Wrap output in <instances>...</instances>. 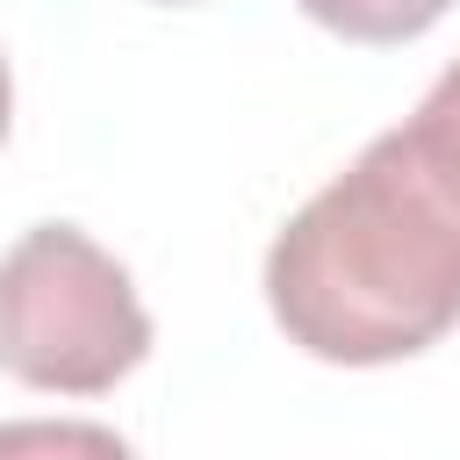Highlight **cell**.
Instances as JSON below:
<instances>
[{
	"instance_id": "obj_5",
	"label": "cell",
	"mask_w": 460,
	"mask_h": 460,
	"mask_svg": "<svg viewBox=\"0 0 460 460\" xmlns=\"http://www.w3.org/2000/svg\"><path fill=\"white\" fill-rule=\"evenodd\" d=\"M7 115H14V86H7V58H0V137H7Z\"/></svg>"
},
{
	"instance_id": "obj_3",
	"label": "cell",
	"mask_w": 460,
	"mask_h": 460,
	"mask_svg": "<svg viewBox=\"0 0 460 460\" xmlns=\"http://www.w3.org/2000/svg\"><path fill=\"white\" fill-rule=\"evenodd\" d=\"M309 22H323L345 43H410L424 36L453 0H295Z\"/></svg>"
},
{
	"instance_id": "obj_2",
	"label": "cell",
	"mask_w": 460,
	"mask_h": 460,
	"mask_svg": "<svg viewBox=\"0 0 460 460\" xmlns=\"http://www.w3.org/2000/svg\"><path fill=\"white\" fill-rule=\"evenodd\" d=\"M151 352V316L115 252L36 223L0 259V374L43 395H108Z\"/></svg>"
},
{
	"instance_id": "obj_6",
	"label": "cell",
	"mask_w": 460,
	"mask_h": 460,
	"mask_svg": "<svg viewBox=\"0 0 460 460\" xmlns=\"http://www.w3.org/2000/svg\"><path fill=\"white\" fill-rule=\"evenodd\" d=\"M165 7H187V0H165Z\"/></svg>"
},
{
	"instance_id": "obj_1",
	"label": "cell",
	"mask_w": 460,
	"mask_h": 460,
	"mask_svg": "<svg viewBox=\"0 0 460 460\" xmlns=\"http://www.w3.org/2000/svg\"><path fill=\"white\" fill-rule=\"evenodd\" d=\"M266 309L331 367H388L460 323V187L410 122L288 216L266 252Z\"/></svg>"
},
{
	"instance_id": "obj_4",
	"label": "cell",
	"mask_w": 460,
	"mask_h": 460,
	"mask_svg": "<svg viewBox=\"0 0 460 460\" xmlns=\"http://www.w3.org/2000/svg\"><path fill=\"white\" fill-rule=\"evenodd\" d=\"M410 137L438 158V172L460 187V58L431 79V93L417 101V115H410Z\"/></svg>"
}]
</instances>
